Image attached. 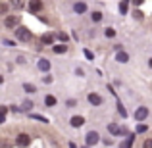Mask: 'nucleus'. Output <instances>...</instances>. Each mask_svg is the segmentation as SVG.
Returning a JSON list of instances; mask_svg holds the SVG:
<instances>
[{
	"instance_id": "8",
	"label": "nucleus",
	"mask_w": 152,
	"mask_h": 148,
	"mask_svg": "<svg viewBox=\"0 0 152 148\" xmlns=\"http://www.w3.org/2000/svg\"><path fill=\"white\" fill-rule=\"evenodd\" d=\"M37 66H39V69H41V71H45V73H48V69H50V62H48L46 58L39 60V63H37Z\"/></svg>"
},
{
	"instance_id": "3",
	"label": "nucleus",
	"mask_w": 152,
	"mask_h": 148,
	"mask_svg": "<svg viewBox=\"0 0 152 148\" xmlns=\"http://www.w3.org/2000/svg\"><path fill=\"white\" fill-rule=\"evenodd\" d=\"M29 142H31V139H29V135H25V133L18 135V139H15V144H18L19 148H27Z\"/></svg>"
},
{
	"instance_id": "30",
	"label": "nucleus",
	"mask_w": 152,
	"mask_h": 148,
	"mask_svg": "<svg viewBox=\"0 0 152 148\" xmlns=\"http://www.w3.org/2000/svg\"><path fill=\"white\" fill-rule=\"evenodd\" d=\"M58 37H60V41H62V42H66V41H67V35H66V33H60Z\"/></svg>"
},
{
	"instance_id": "9",
	"label": "nucleus",
	"mask_w": 152,
	"mask_h": 148,
	"mask_svg": "<svg viewBox=\"0 0 152 148\" xmlns=\"http://www.w3.org/2000/svg\"><path fill=\"white\" fill-rule=\"evenodd\" d=\"M115 60H118L119 63H125V62H129V54H127V52H118V54H115Z\"/></svg>"
},
{
	"instance_id": "34",
	"label": "nucleus",
	"mask_w": 152,
	"mask_h": 148,
	"mask_svg": "<svg viewBox=\"0 0 152 148\" xmlns=\"http://www.w3.org/2000/svg\"><path fill=\"white\" fill-rule=\"evenodd\" d=\"M12 4H14V6H18V8L21 6V2H19V0H12Z\"/></svg>"
},
{
	"instance_id": "33",
	"label": "nucleus",
	"mask_w": 152,
	"mask_h": 148,
	"mask_svg": "<svg viewBox=\"0 0 152 148\" xmlns=\"http://www.w3.org/2000/svg\"><path fill=\"white\" fill-rule=\"evenodd\" d=\"M135 17H137V19H141V17H142V14H141V10H137V12H135Z\"/></svg>"
},
{
	"instance_id": "28",
	"label": "nucleus",
	"mask_w": 152,
	"mask_h": 148,
	"mask_svg": "<svg viewBox=\"0 0 152 148\" xmlns=\"http://www.w3.org/2000/svg\"><path fill=\"white\" fill-rule=\"evenodd\" d=\"M146 131V125H137V133H145Z\"/></svg>"
},
{
	"instance_id": "15",
	"label": "nucleus",
	"mask_w": 152,
	"mask_h": 148,
	"mask_svg": "<svg viewBox=\"0 0 152 148\" xmlns=\"http://www.w3.org/2000/svg\"><path fill=\"white\" fill-rule=\"evenodd\" d=\"M54 52H56V54H64V52H67V46L66 44H56Z\"/></svg>"
},
{
	"instance_id": "35",
	"label": "nucleus",
	"mask_w": 152,
	"mask_h": 148,
	"mask_svg": "<svg viewBox=\"0 0 152 148\" xmlns=\"http://www.w3.org/2000/svg\"><path fill=\"white\" fill-rule=\"evenodd\" d=\"M133 2H135V4H137V6H141V4H142V2H145V0H133Z\"/></svg>"
},
{
	"instance_id": "31",
	"label": "nucleus",
	"mask_w": 152,
	"mask_h": 148,
	"mask_svg": "<svg viewBox=\"0 0 152 148\" xmlns=\"http://www.w3.org/2000/svg\"><path fill=\"white\" fill-rule=\"evenodd\" d=\"M2 42H4V44H6V46H15V44H14V42H12V41H8V39H4V41H2Z\"/></svg>"
},
{
	"instance_id": "1",
	"label": "nucleus",
	"mask_w": 152,
	"mask_h": 148,
	"mask_svg": "<svg viewBox=\"0 0 152 148\" xmlns=\"http://www.w3.org/2000/svg\"><path fill=\"white\" fill-rule=\"evenodd\" d=\"M14 33H15V37H18L19 41H23V42H27V41H31V39H33V33H31L27 27H18Z\"/></svg>"
},
{
	"instance_id": "24",
	"label": "nucleus",
	"mask_w": 152,
	"mask_h": 148,
	"mask_svg": "<svg viewBox=\"0 0 152 148\" xmlns=\"http://www.w3.org/2000/svg\"><path fill=\"white\" fill-rule=\"evenodd\" d=\"M119 12H121V14H125V12H127V0H123V2L119 4Z\"/></svg>"
},
{
	"instance_id": "10",
	"label": "nucleus",
	"mask_w": 152,
	"mask_h": 148,
	"mask_svg": "<svg viewBox=\"0 0 152 148\" xmlns=\"http://www.w3.org/2000/svg\"><path fill=\"white\" fill-rule=\"evenodd\" d=\"M73 10H75V14H85L87 12V4L85 2H75Z\"/></svg>"
},
{
	"instance_id": "5",
	"label": "nucleus",
	"mask_w": 152,
	"mask_h": 148,
	"mask_svg": "<svg viewBox=\"0 0 152 148\" xmlns=\"http://www.w3.org/2000/svg\"><path fill=\"white\" fill-rule=\"evenodd\" d=\"M18 21H19V17H18V15H8V17L4 19V25H6L8 29H14V27L18 25Z\"/></svg>"
},
{
	"instance_id": "25",
	"label": "nucleus",
	"mask_w": 152,
	"mask_h": 148,
	"mask_svg": "<svg viewBox=\"0 0 152 148\" xmlns=\"http://www.w3.org/2000/svg\"><path fill=\"white\" fill-rule=\"evenodd\" d=\"M119 135H125V137H129V131H127V127H121V129H119Z\"/></svg>"
},
{
	"instance_id": "6",
	"label": "nucleus",
	"mask_w": 152,
	"mask_h": 148,
	"mask_svg": "<svg viewBox=\"0 0 152 148\" xmlns=\"http://www.w3.org/2000/svg\"><path fill=\"white\" fill-rule=\"evenodd\" d=\"M87 98H89V102L93 104V106H100V104H102V96H100V94H96V93H89V96H87Z\"/></svg>"
},
{
	"instance_id": "37",
	"label": "nucleus",
	"mask_w": 152,
	"mask_h": 148,
	"mask_svg": "<svg viewBox=\"0 0 152 148\" xmlns=\"http://www.w3.org/2000/svg\"><path fill=\"white\" fill-rule=\"evenodd\" d=\"M148 66H150V67H152V58H150V62H148Z\"/></svg>"
},
{
	"instance_id": "36",
	"label": "nucleus",
	"mask_w": 152,
	"mask_h": 148,
	"mask_svg": "<svg viewBox=\"0 0 152 148\" xmlns=\"http://www.w3.org/2000/svg\"><path fill=\"white\" fill-rule=\"evenodd\" d=\"M69 148H77V146H75V142H69Z\"/></svg>"
},
{
	"instance_id": "22",
	"label": "nucleus",
	"mask_w": 152,
	"mask_h": 148,
	"mask_svg": "<svg viewBox=\"0 0 152 148\" xmlns=\"http://www.w3.org/2000/svg\"><path fill=\"white\" fill-rule=\"evenodd\" d=\"M31 108H33V102H31V100H25L23 106H21V110H31Z\"/></svg>"
},
{
	"instance_id": "4",
	"label": "nucleus",
	"mask_w": 152,
	"mask_h": 148,
	"mask_svg": "<svg viewBox=\"0 0 152 148\" xmlns=\"http://www.w3.org/2000/svg\"><path fill=\"white\" fill-rule=\"evenodd\" d=\"M146 115H148V108H145V106L137 108V112H135V119H137V121H142V119H146Z\"/></svg>"
},
{
	"instance_id": "26",
	"label": "nucleus",
	"mask_w": 152,
	"mask_h": 148,
	"mask_svg": "<svg viewBox=\"0 0 152 148\" xmlns=\"http://www.w3.org/2000/svg\"><path fill=\"white\" fill-rule=\"evenodd\" d=\"M85 58H87V60H93V58H94L93 52H91V50H85Z\"/></svg>"
},
{
	"instance_id": "17",
	"label": "nucleus",
	"mask_w": 152,
	"mask_h": 148,
	"mask_svg": "<svg viewBox=\"0 0 152 148\" xmlns=\"http://www.w3.org/2000/svg\"><path fill=\"white\" fill-rule=\"evenodd\" d=\"M118 112H119V115H123V117H127V110L123 108V104H121V102H118Z\"/></svg>"
},
{
	"instance_id": "16",
	"label": "nucleus",
	"mask_w": 152,
	"mask_h": 148,
	"mask_svg": "<svg viewBox=\"0 0 152 148\" xmlns=\"http://www.w3.org/2000/svg\"><path fill=\"white\" fill-rule=\"evenodd\" d=\"M45 104H46V106H54V104H56V98L52 96V94H48V96L45 98Z\"/></svg>"
},
{
	"instance_id": "7",
	"label": "nucleus",
	"mask_w": 152,
	"mask_h": 148,
	"mask_svg": "<svg viewBox=\"0 0 152 148\" xmlns=\"http://www.w3.org/2000/svg\"><path fill=\"white\" fill-rule=\"evenodd\" d=\"M42 10V2L41 0H31L29 2V12H41Z\"/></svg>"
},
{
	"instance_id": "23",
	"label": "nucleus",
	"mask_w": 152,
	"mask_h": 148,
	"mask_svg": "<svg viewBox=\"0 0 152 148\" xmlns=\"http://www.w3.org/2000/svg\"><path fill=\"white\" fill-rule=\"evenodd\" d=\"M6 114H8V108H6V106H2V115H0V123L6 121Z\"/></svg>"
},
{
	"instance_id": "29",
	"label": "nucleus",
	"mask_w": 152,
	"mask_h": 148,
	"mask_svg": "<svg viewBox=\"0 0 152 148\" xmlns=\"http://www.w3.org/2000/svg\"><path fill=\"white\" fill-rule=\"evenodd\" d=\"M66 104H67V106H69V108H71V106H75V104H77V100H73V98H69V100H67V102H66Z\"/></svg>"
},
{
	"instance_id": "21",
	"label": "nucleus",
	"mask_w": 152,
	"mask_h": 148,
	"mask_svg": "<svg viewBox=\"0 0 152 148\" xmlns=\"http://www.w3.org/2000/svg\"><path fill=\"white\" fill-rule=\"evenodd\" d=\"M91 17H93V21H100V19H102V14H100V12H93V15H91Z\"/></svg>"
},
{
	"instance_id": "20",
	"label": "nucleus",
	"mask_w": 152,
	"mask_h": 148,
	"mask_svg": "<svg viewBox=\"0 0 152 148\" xmlns=\"http://www.w3.org/2000/svg\"><path fill=\"white\" fill-rule=\"evenodd\" d=\"M52 41H54L52 35H42V42H45V44H52Z\"/></svg>"
},
{
	"instance_id": "11",
	"label": "nucleus",
	"mask_w": 152,
	"mask_h": 148,
	"mask_svg": "<svg viewBox=\"0 0 152 148\" xmlns=\"http://www.w3.org/2000/svg\"><path fill=\"white\" fill-rule=\"evenodd\" d=\"M69 123H71V127H81L83 123H85V119H83L81 115H75V117H71Z\"/></svg>"
},
{
	"instance_id": "18",
	"label": "nucleus",
	"mask_w": 152,
	"mask_h": 148,
	"mask_svg": "<svg viewBox=\"0 0 152 148\" xmlns=\"http://www.w3.org/2000/svg\"><path fill=\"white\" fill-rule=\"evenodd\" d=\"M31 117H33V119H39V121H42V123H48V119H46L45 115H39V114H31Z\"/></svg>"
},
{
	"instance_id": "2",
	"label": "nucleus",
	"mask_w": 152,
	"mask_h": 148,
	"mask_svg": "<svg viewBox=\"0 0 152 148\" xmlns=\"http://www.w3.org/2000/svg\"><path fill=\"white\" fill-rule=\"evenodd\" d=\"M85 141H87V146H94L98 141H100V135H98L96 131H89L87 137H85Z\"/></svg>"
},
{
	"instance_id": "27",
	"label": "nucleus",
	"mask_w": 152,
	"mask_h": 148,
	"mask_svg": "<svg viewBox=\"0 0 152 148\" xmlns=\"http://www.w3.org/2000/svg\"><path fill=\"white\" fill-rule=\"evenodd\" d=\"M142 148H152V139H148V141H145V144H142Z\"/></svg>"
},
{
	"instance_id": "19",
	"label": "nucleus",
	"mask_w": 152,
	"mask_h": 148,
	"mask_svg": "<svg viewBox=\"0 0 152 148\" xmlns=\"http://www.w3.org/2000/svg\"><path fill=\"white\" fill-rule=\"evenodd\" d=\"M104 35H106L108 39H112V37H115V31L112 29V27H108V29H104Z\"/></svg>"
},
{
	"instance_id": "13",
	"label": "nucleus",
	"mask_w": 152,
	"mask_h": 148,
	"mask_svg": "<svg viewBox=\"0 0 152 148\" xmlns=\"http://www.w3.org/2000/svg\"><path fill=\"white\" fill-rule=\"evenodd\" d=\"M133 141H135V137H133V135H129V137L125 139V142H121V146H119V148H131Z\"/></svg>"
},
{
	"instance_id": "32",
	"label": "nucleus",
	"mask_w": 152,
	"mask_h": 148,
	"mask_svg": "<svg viewBox=\"0 0 152 148\" xmlns=\"http://www.w3.org/2000/svg\"><path fill=\"white\" fill-rule=\"evenodd\" d=\"M42 81H45V83H52V77H50V75H45V77H42Z\"/></svg>"
},
{
	"instance_id": "12",
	"label": "nucleus",
	"mask_w": 152,
	"mask_h": 148,
	"mask_svg": "<svg viewBox=\"0 0 152 148\" xmlns=\"http://www.w3.org/2000/svg\"><path fill=\"white\" fill-rule=\"evenodd\" d=\"M23 90H25V93H37V87L35 85H31V83H23Z\"/></svg>"
},
{
	"instance_id": "14",
	"label": "nucleus",
	"mask_w": 152,
	"mask_h": 148,
	"mask_svg": "<svg viewBox=\"0 0 152 148\" xmlns=\"http://www.w3.org/2000/svg\"><path fill=\"white\" fill-rule=\"evenodd\" d=\"M108 131H110L112 135H119V127L115 125V123H108Z\"/></svg>"
}]
</instances>
